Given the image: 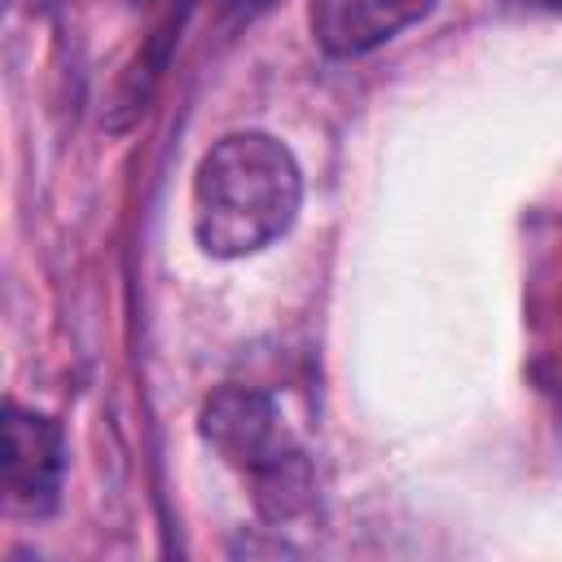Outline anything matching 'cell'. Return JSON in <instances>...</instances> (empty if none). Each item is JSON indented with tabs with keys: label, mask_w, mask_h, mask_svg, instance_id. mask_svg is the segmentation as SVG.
Returning a JSON list of instances; mask_svg holds the SVG:
<instances>
[{
	"label": "cell",
	"mask_w": 562,
	"mask_h": 562,
	"mask_svg": "<svg viewBox=\"0 0 562 562\" xmlns=\"http://www.w3.org/2000/svg\"><path fill=\"white\" fill-rule=\"evenodd\" d=\"M299 206V158L272 132H228L193 171V237L211 259H246L268 250L294 228Z\"/></svg>",
	"instance_id": "1"
},
{
	"label": "cell",
	"mask_w": 562,
	"mask_h": 562,
	"mask_svg": "<svg viewBox=\"0 0 562 562\" xmlns=\"http://www.w3.org/2000/svg\"><path fill=\"white\" fill-rule=\"evenodd\" d=\"M198 435L220 461L250 479V496L263 522L281 527L312 509V461L290 435L277 400L255 386H220L198 413Z\"/></svg>",
	"instance_id": "2"
},
{
	"label": "cell",
	"mask_w": 562,
	"mask_h": 562,
	"mask_svg": "<svg viewBox=\"0 0 562 562\" xmlns=\"http://www.w3.org/2000/svg\"><path fill=\"white\" fill-rule=\"evenodd\" d=\"M66 479V430L57 417L40 408H22L18 400L4 404V492L9 505L44 518L57 509Z\"/></svg>",
	"instance_id": "3"
},
{
	"label": "cell",
	"mask_w": 562,
	"mask_h": 562,
	"mask_svg": "<svg viewBox=\"0 0 562 562\" xmlns=\"http://www.w3.org/2000/svg\"><path fill=\"white\" fill-rule=\"evenodd\" d=\"M435 0H307V26L325 57H364L422 22Z\"/></svg>",
	"instance_id": "4"
},
{
	"label": "cell",
	"mask_w": 562,
	"mask_h": 562,
	"mask_svg": "<svg viewBox=\"0 0 562 562\" xmlns=\"http://www.w3.org/2000/svg\"><path fill=\"white\" fill-rule=\"evenodd\" d=\"M509 9H527V13H562V0H501Z\"/></svg>",
	"instance_id": "5"
}]
</instances>
